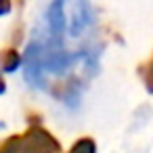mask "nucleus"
Masks as SVG:
<instances>
[{"instance_id": "f257e3e1", "label": "nucleus", "mask_w": 153, "mask_h": 153, "mask_svg": "<svg viewBox=\"0 0 153 153\" xmlns=\"http://www.w3.org/2000/svg\"><path fill=\"white\" fill-rule=\"evenodd\" d=\"M21 153H61V145L40 124H32L21 136Z\"/></svg>"}, {"instance_id": "f03ea898", "label": "nucleus", "mask_w": 153, "mask_h": 153, "mask_svg": "<svg viewBox=\"0 0 153 153\" xmlns=\"http://www.w3.org/2000/svg\"><path fill=\"white\" fill-rule=\"evenodd\" d=\"M23 76L30 86H44V44L40 40H32L25 57H23Z\"/></svg>"}, {"instance_id": "7ed1b4c3", "label": "nucleus", "mask_w": 153, "mask_h": 153, "mask_svg": "<svg viewBox=\"0 0 153 153\" xmlns=\"http://www.w3.org/2000/svg\"><path fill=\"white\" fill-rule=\"evenodd\" d=\"M46 25H48V34H51V42L61 44L63 32H65V4L61 0L53 2L46 9Z\"/></svg>"}, {"instance_id": "20e7f679", "label": "nucleus", "mask_w": 153, "mask_h": 153, "mask_svg": "<svg viewBox=\"0 0 153 153\" xmlns=\"http://www.w3.org/2000/svg\"><path fill=\"white\" fill-rule=\"evenodd\" d=\"M74 57L69 53L63 51V44H48L44 46V69L53 71V74H63L69 65H71Z\"/></svg>"}, {"instance_id": "39448f33", "label": "nucleus", "mask_w": 153, "mask_h": 153, "mask_svg": "<svg viewBox=\"0 0 153 153\" xmlns=\"http://www.w3.org/2000/svg\"><path fill=\"white\" fill-rule=\"evenodd\" d=\"M94 21V13L92 7L88 2H80L76 4V15L71 17V36H80L90 23Z\"/></svg>"}, {"instance_id": "423d86ee", "label": "nucleus", "mask_w": 153, "mask_h": 153, "mask_svg": "<svg viewBox=\"0 0 153 153\" xmlns=\"http://www.w3.org/2000/svg\"><path fill=\"white\" fill-rule=\"evenodd\" d=\"M21 63V57L15 48H7L0 53V69L2 71H15Z\"/></svg>"}, {"instance_id": "0eeeda50", "label": "nucleus", "mask_w": 153, "mask_h": 153, "mask_svg": "<svg viewBox=\"0 0 153 153\" xmlns=\"http://www.w3.org/2000/svg\"><path fill=\"white\" fill-rule=\"evenodd\" d=\"M138 76H140V80H143L147 92L153 94V55L149 57V61H145V63L138 67Z\"/></svg>"}, {"instance_id": "6e6552de", "label": "nucleus", "mask_w": 153, "mask_h": 153, "mask_svg": "<svg viewBox=\"0 0 153 153\" xmlns=\"http://www.w3.org/2000/svg\"><path fill=\"white\" fill-rule=\"evenodd\" d=\"M69 153H97V145H94L92 138L84 136V138H78V140L71 145Z\"/></svg>"}, {"instance_id": "1a4fd4ad", "label": "nucleus", "mask_w": 153, "mask_h": 153, "mask_svg": "<svg viewBox=\"0 0 153 153\" xmlns=\"http://www.w3.org/2000/svg\"><path fill=\"white\" fill-rule=\"evenodd\" d=\"M0 153H21V136L13 134L0 143Z\"/></svg>"}, {"instance_id": "9d476101", "label": "nucleus", "mask_w": 153, "mask_h": 153, "mask_svg": "<svg viewBox=\"0 0 153 153\" xmlns=\"http://www.w3.org/2000/svg\"><path fill=\"white\" fill-rule=\"evenodd\" d=\"M11 11V2H7V0H0V15H7Z\"/></svg>"}, {"instance_id": "9b49d317", "label": "nucleus", "mask_w": 153, "mask_h": 153, "mask_svg": "<svg viewBox=\"0 0 153 153\" xmlns=\"http://www.w3.org/2000/svg\"><path fill=\"white\" fill-rule=\"evenodd\" d=\"M4 90H7V86H4V80H2V78H0V94H2Z\"/></svg>"}]
</instances>
